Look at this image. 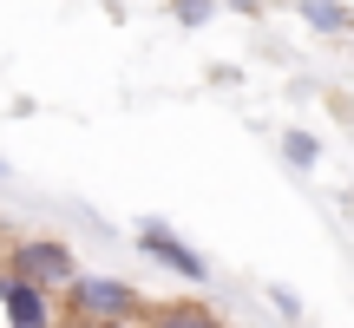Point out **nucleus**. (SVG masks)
Segmentation results:
<instances>
[{
    "instance_id": "nucleus-7",
    "label": "nucleus",
    "mask_w": 354,
    "mask_h": 328,
    "mask_svg": "<svg viewBox=\"0 0 354 328\" xmlns=\"http://www.w3.org/2000/svg\"><path fill=\"white\" fill-rule=\"evenodd\" d=\"M171 20L177 26H210L216 20V0H171Z\"/></svg>"
},
{
    "instance_id": "nucleus-3",
    "label": "nucleus",
    "mask_w": 354,
    "mask_h": 328,
    "mask_svg": "<svg viewBox=\"0 0 354 328\" xmlns=\"http://www.w3.org/2000/svg\"><path fill=\"white\" fill-rule=\"evenodd\" d=\"M131 250L151 256L158 269H171V276L190 282V289H210V263H203V250H197V243H184L165 217H138V224H131Z\"/></svg>"
},
{
    "instance_id": "nucleus-5",
    "label": "nucleus",
    "mask_w": 354,
    "mask_h": 328,
    "mask_svg": "<svg viewBox=\"0 0 354 328\" xmlns=\"http://www.w3.org/2000/svg\"><path fill=\"white\" fill-rule=\"evenodd\" d=\"M295 20L322 39H348L354 33V7L348 0H295Z\"/></svg>"
},
{
    "instance_id": "nucleus-9",
    "label": "nucleus",
    "mask_w": 354,
    "mask_h": 328,
    "mask_svg": "<svg viewBox=\"0 0 354 328\" xmlns=\"http://www.w3.org/2000/svg\"><path fill=\"white\" fill-rule=\"evenodd\" d=\"M66 328H138V322H66Z\"/></svg>"
},
{
    "instance_id": "nucleus-10",
    "label": "nucleus",
    "mask_w": 354,
    "mask_h": 328,
    "mask_svg": "<svg viewBox=\"0 0 354 328\" xmlns=\"http://www.w3.org/2000/svg\"><path fill=\"white\" fill-rule=\"evenodd\" d=\"M0 177H7V158H0Z\"/></svg>"
},
{
    "instance_id": "nucleus-6",
    "label": "nucleus",
    "mask_w": 354,
    "mask_h": 328,
    "mask_svg": "<svg viewBox=\"0 0 354 328\" xmlns=\"http://www.w3.org/2000/svg\"><path fill=\"white\" fill-rule=\"evenodd\" d=\"M276 152H282V164H289V171H315V164H322V138H315V131H302V125H289Z\"/></svg>"
},
{
    "instance_id": "nucleus-4",
    "label": "nucleus",
    "mask_w": 354,
    "mask_h": 328,
    "mask_svg": "<svg viewBox=\"0 0 354 328\" xmlns=\"http://www.w3.org/2000/svg\"><path fill=\"white\" fill-rule=\"evenodd\" d=\"M138 328H230L203 295H177V302H151L138 316Z\"/></svg>"
},
{
    "instance_id": "nucleus-2",
    "label": "nucleus",
    "mask_w": 354,
    "mask_h": 328,
    "mask_svg": "<svg viewBox=\"0 0 354 328\" xmlns=\"http://www.w3.org/2000/svg\"><path fill=\"white\" fill-rule=\"evenodd\" d=\"M0 269H7V276H20V282H33V289H46V295H66V289H73V276H79V256H73V243H66V237L26 230V237L7 243Z\"/></svg>"
},
{
    "instance_id": "nucleus-8",
    "label": "nucleus",
    "mask_w": 354,
    "mask_h": 328,
    "mask_svg": "<svg viewBox=\"0 0 354 328\" xmlns=\"http://www.w3.org/2000/svg\"><path fill=\"white\" fill-rule=\"evenodd\" d=\"M263 295H269V309H276L282 322H302V295H295V289H282V282H269Z\"/></svg>"
},
{
    "instance_id": "nucleus-1",
    "label": "nucleus",
    "mask_w": 354,
    "mask_h": 328,
    "mask_svg": "<svg viewBox=\"0 0 354 328\" xmlns=\"http://www.w3.org/2000/svg\"><path fill=\"white\" fill-rule=\"evenodd\" d=\"M66 322H138L145 309H151V295L138 289V282L125 276H99V269H79L73 289L59 295Z\"/></svg>"
}]
</instances>
